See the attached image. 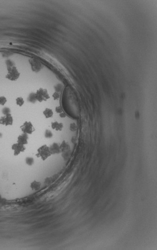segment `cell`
Segmentation results:
<instances>
[{"label":"cell","mask_w":157,"mask_h":250,"mask_svg":"<svg viewBox=\"0 0 157 250\" xmlns=\"http://www.w3.org/2000/svg\"><path fill=\"white\" fill-rule=\"evenodd\" d=\"M51 156V154L50 151L49 147L46 144L40 146L37 150V154H36V156L38 158H40L43 161H45Z\"/></svg>","instance_id":"1"},{"label":"cell","mask_w":157,"mask_h":250,"mask_svg":"<svg viewBox=\"0 0 157 250\" xmlns=\"http://www.w3.org/2000/svg\"><path fill=\"white\" fill-rule=\"evenodd\" d=\"M20 76V73L15 66H8V74L6 78L11 81L17 80Z\"/></svg>","instance_id":"2"},{"label":"cell","mask_w":157,"mask_h":250,"mask_svg":"<svg viewBox=\"0 0 157 250\" xmlns=\"http://www.w3.org/2000/svg\"><path fill=\"white\" fill-rule=\"evenodd\" d=\"M35 95L36 100L40 102L45 101L50 98L47 90L46 89H44L42 88H40L35 93Z\"/></svg>","instance_id":"3"},{"label":"cell","mask_w":157,"mask_h":250,"mask_svg":"<svg viewBox=\"0 0 157 250\" xmlns=\"http://www.w3.org/2000/svg\"><path fill=\"white\" fill-rule=\"evenodd\" d=\"M21 129L23 133L28 134H32L35 131V128L30 121H26L21 126Z\"/></svg>","instance_id":"4"},{"label":"cell","mask_w":157,"mask_h":250,"mask_svg":"<svg viewBox=\"0 0 157 250\" xmlns=\"http://www.w3.org/2000/svg\"><path fill=\"white\" fill-rule=\"evenodd\" d=\"M12 150L14 151V155L15 156H18L22 152H24L26 150V146L19 143H16L12 145Z\"/></svg>","instance_id":"5"},{"label":"cell","mask_w":157,"mask_h":250,"mask_svg":"<svg viewBox=\"0 0 157 250\" xmlns=\"http://www.w3.org/2000/svg\"><path fill=\"white\" fill-rule=\"evenodd\" d=\"M13 118L11 114L4 115L0 118V124L5 126H12L13 124Z\"/></svg>","instance_id":"6"},{"label":"cell","mask_w":157,"mask_h":250,"mask_svg":"<svg viewBox=\"0 0 157 250\" xmlns=\"http://www.w3.org/2000/svg\"><path fill=\"white\" fill-rule=\"evenodd\" d=\"M30 62L31 65L32 70L36 72L40 70L41 68V64L39 61L35 59H32L30 60Z\"/></svg>","instance_id":"7"},{"label":"cell","mask_w":157,"mask_h":250,"mask_svg":"<svg viewBox=\"0 0 157 250\" xmlns=\"http://www.w3.org/2000/svg\"><path fill=\"white\" fill-rule=\"evenodd\" d=\"M28 134L25 133H23L18 137L17 142L25 146L28 144Z\"/></svg>","instance_id":"8"},{"label":"cell","mask_w":157,"mask_h":250,"mask_svg":"<svg viewBox=\"0 0 157 250\" xmlns=\"http://www.w3.org/2000/svg\"><path fill=\"white\" fill-rule=\"evenodd\" d=\"M49 149L51 154H60L61 152L60 148V146L58 145V144L56 143H54L53 144H52V146L50 147H49Z\"/></svg>","instance_id":"9"},{"label":"cell","mask_w":157,"mask_h":250,"mask_svg":"<svg viewBox=\"0 0 157 250\" xmlns=\"http://www.w3.org/2000/svg\"><path fill=\"white\" fill-rule=\"evenodd\" d=\"M30 187L32 190L34 191L38 190H40V188L41 187V183L39 181L34 180L31 183Z\"/></svg>","instance_id":"10"},{"label":"cell","mask_w":157,"mask_h":250,"mask_svg":"<svg viewBox=\"0 0 157 250\" xmlns=\"http://www.w3.org/2000/svg\"><path fill=\"white\" fill-rule=\"evenodd\" d=\"M51 126L53 129L56 130H61L63 128V125L62 123H59L57 122H55L52 123Z\"/></svg>","instance_id":"11"},{"label":"cell","mask_w":157,"mask_h":250,"mask_svg":"<svg viewBox=\"0 0 157 250\" xmlns=\"http://www.w3.org/2000/svg\"><path fill=\"white\" fill-rule=\"evenodd\" d=\"M43 113L44 115L45 116V117H46V118H51L53 115V112L52 110L50 109H49V108H46L44 110Z\"/></svg>","instance_id":"12"},{"label":"cell","mask_w":157,"mask_h":250,"mask_svg":"<svg viewBox=\"0 0 157 250\" xmlns=\"http://www.w3.org/2000/svg\"><path fill=\"white\" fill-rule=\"evenodd\" d=\"M26 162L28 165L32 166L34 164V158L32 157H28L26 159Z\"/></svg>","instance_id":"13"},{"label":"cell","mask_w":157,"mask_h":250,"mask_svg":"<svg viewBox=\"0 0 157 250\" xmlns=\"http://www.w3.org/2000/svg\"><path fill=\"white\" fill-rule=\"evenodd\" d=\"M24 103H25V101H24L23 97H19L16 99V104H17V105L21 107L24 105Z\"/></svg>","instance_id":"14"},{"label":"cell","mask_w":157,"mask_h":250,"mask_svg":"<svg viewBox=\"0 0 157 250\" xmlns=\"http://www.w3.org/2000/svg\"><path fill=\"white\" fill-rule=\"evenodd\" d=\"M28 100L29 102H31L32 103H34L36 102V99L35 95L34 93H32V94H30V95H29V98H28Z\"/></svg>","instance_id":"15"},{"label":"cell","mask_w":157,"mask_h":250,"mask_svg":"<svg viewBox=\"0 0 157 250\" xmlns=\"http://www.w3.org/2000/svg\"><path fill=\"white\" fill-rule=\"evenodd\" d=\"M7 102V99L6 97L4 96H0V105L4 106Z\"/></svg>","instance_id":"16"},{"label":"cell","mask_w":157,"mask_h":250,"mask_svg":"<svg viewBox=\"0 0 157 250\" xmlns=\"http://www.w3.org/2000/svg\"><path fill=\"white\" fill-rule=\"evenodd\" d=\"M44 135L46 138H51L53 136V134L51 132L48 130H46Z\"/></svg>","instance_id":"17"},{"label":"cell","mask_w":157,"mask_h":250,"mask_svg":"<svg viewBox=\"0 0 157 250\" xmlns=\"http://www.w3.org/2000/svg\"><path fill=\"white\" fill-rule=\"evenodd\" d=\"M2 112L4 115H6L11 114V110L10 108H8V107H5L3 109Z\"/></svg>","instance_id":"18"},{"label":"cell","mask_w":157,"mask_h":250,"mask_svg":"<svg viewBox=\"0 0 157 250\" xmlns=\"http://www.w3.org/2000/svg\"><path fill=\"white\" fill-rule=\"evenodd\" d=\"M53 97H54V100H57L59 98V94L57 92H55L53 95Z\"/></svg>","instance_id":"19"},{"label":"cell","mask_w":157,"mask_h":250,"mask_svg":"<svg viewBox=\"0 0 157 250\" xmlns=\"http://www.w3.org/2000/svg\"><path fill=\"white\" fill-rule=\"evenodd\" d=\"M56 111L58 113H61L62 112V110L61 109L60 107H57L56 108Z\"/></svg>","instance_id":"20"},{"label":"cell","mask_w":157,"mask_h":250,"mask_svg":"<svg viewBox=\"0 0 157 250\" xmlns=\"http://www.w3.org/2000/svg\"><path fill=\"white\" fill-rule=\"evenodd\" d=\"M2 134L0 133V138H1V137H2Z\"/></svg>","instance_id":"21"}]
</instances>
